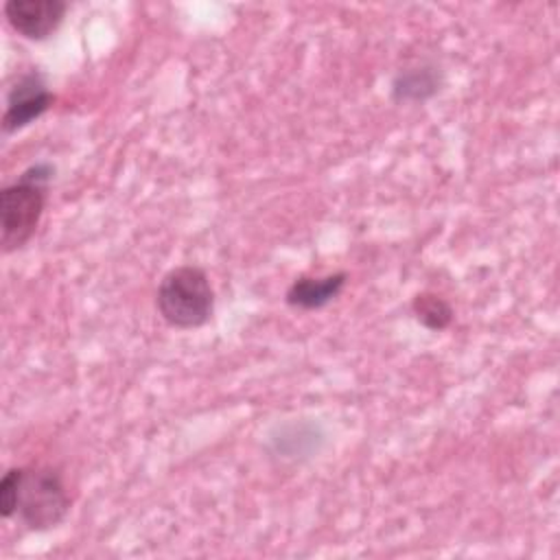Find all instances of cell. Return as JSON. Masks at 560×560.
<instances>
[{"label":"cell","instance_id":"cell-1","mask_svg":"<svg viewBox=\"0 0 560 560\" xmlns=\"http://www.w3.org/2000/svg\"><path fill=\"white\" fill-rule=\"evenodd\" d=\"M55 177L50 162H37L22 171V175L0 190V245L2 254L22 249L35 234L46 199L48 186Z\"/></svg>","mask_w":560,"mask_h":560},{"label":"cell","instance_id":"cell-2","mask_svg":"<svg viewBox=\"0 0 560 560\" xmlns=\"http://www.w3.org/2000/svg\"><path fill=\"white\" fill-rule=\"evenodd\" d=\"M160 317L179 330H192L214 313V289L206 269L197 265H179L164 273L155 293Z\"/></svg>","mask_w":560,"mask_h":560},{"label":"cell","instance_id":"cell-3","mask_svg":"<svg viewBox=\"0 0 560 560\" xmlns=\"http://www.w3.org/2000/svg\"><path fill=\"white\" fill-rule=\"evenodd\" d=\"M72 499L63 477L52 466H18V494L13 518L28 532H48L61 525Z\"/></svg>","mask_w":560,"mask_h":560},{"label":"cell","instance_id":"cell-4","mask_svg":"<svg viewBox=\"0 0 560 560\" xmlns=\"http://www.w3.org/2000/svg\"><path fill=\"white\" fill-rule=\"evenodd\" d=\"M55 103V94L48 90L44 77L37 70L22 74L7 92L2 131L15 133L37 118H42Z\"/></svg>","mask_w":560,"mask_h":560},{"label":"cell","instance_id":"cell-5","mask_svg":"<svg viewBox=\"0 0 560 560\" xmlns=\"http://www.w3.org/2000/svg\"><path fill=\"white\" fill-rule=\"evenodd\" d=\"M68 13L63 0H9L4 18L9 26L31 42H44L57 33Z\"/></svg>","mask_w":560,"mask_h":560},{"label":"cell","instance_id":"cell-6","mask_svg":"<svg viewBox=\"0 0 560 560\" xmlns=\"http://www.w3.org/2000/svg\"><path fill=\"white\" fill-rule=\"evenodd\" d=\"M346 282H348L346 271H335V273H328L322 278L300 276L289 284V289L284 293V302L293 308L317 311V308H324L326 304H330L343 291Z\"/></svg>","mask_w":560,"mask_h":560},{"label":"cell","instance_id":"cell-7","mask_svg":"<svg viewBox=\"0 0 560 560\" xmlns=\"http://www.w3.org/2000/svg\"><path fill=\"white\" fill-rule=\"evenodd\" d=\"M440 90V74L431 66L407 68L396 74L392 96L398 103H422Z\"/></svg>","mask_w":560,"mask_h":560},{"label":"cell","instance_id":"cell-8","mask_svg":"<svg viewBox=\"0 0 560 560\" xmlns=\"http://www.w3.org/2000/svg\"><path fill=\"white\" fill-rule=\"evenodd\" d=\"M411 313L420 326L431 332H442L453 324V306L440 293L420 291L411 298Z\"/></svg>","mask_w":560,"mask_h":560},{"label":"cell","instance_id":"cell-9","mask_svg":"<svg viewBox=\"0 0 560 560\" xmlns=\"http://www.w3.org/2000/svg\"><path fill=\"white\" fill-rule=\"evenodd\" d=\"M15 494H18V466L9 468L0 481V514L13 518L15 514Z\"/></svg>","mask_w":560,"mask_h":560}]
</instances>
